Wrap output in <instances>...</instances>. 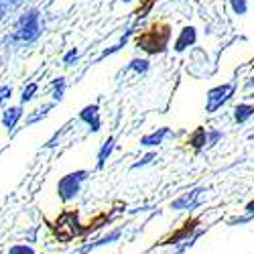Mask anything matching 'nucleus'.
I'll list each match as a JSON object with an SVG mask.
<instances>
[{"mask_svg":"<svg viewBox=\"0 0 254 254\" xmlns=\"http://www.w3.org/2000/svg\"><path fill=\"white\" fill-rule=\"evenodd\" d=\"M169 41H171V27L157 23L136 37V47L146 55H161L169 49Z\"/></svg>","mask_w":254,"mask_h":254,"instance_id":"f257e3e1","label":"nucleus"},{"mask_svg":"<svg viewBox=\"0 0 254 254\" xmlns=\"http://www.w3.org/2000/svg\"><path fill=\"white\" fill-rule=\"evenodd\" d=\"M41 31H43V27H41V12L37 8H31L25 14H20V18L16 20L12 39L20 41V43H33V41L39 39Z\"/></svg>","mask_w":254,"mask_h":254,"instance_id":"f03ea898","label":"nucleus"},{"mask_svg":"<svg viewBox=\"0 0 254 254\" xmlns=\"http://www.w3.org/2000/svg\"><path fill=\"white\" fill-rule=\"evenodd\" d=\"M90 177V171H86V169H79V171H71L67 175H63L57 183V195L63 203H67L71 199H75L81 191V185L83 181H86Z\"/></svg>","mask_w":254,"mask_h":254,"instance_id":"7ed1b4c3","label":"nucleus"},{"mask_svg":"<svg viewBox=\"0 0 254 254\" xmlns=\"http://www.w3.org/2000/svg\"><path fill=\"white\" fill-rule=\"evenodd\" d=\"M234 94H236V81H228V83H220L216 88H209L205 94V114H216L234 98Z\"/></svg>","mask_w":254,"mask_h":254,"instance_id":"20e7f679","label":"nucleus"},{"mask_svg":"<svg viewBox=\"0 0 254 254\" xmlns=\"http://www.w3.org/2000/svg\"><path fill=\"white\" fill-rule=\"evenodd\" d=\"M205 193V187H195L191 191L183 193L181 197H177L175 201H171V209L175 211H191L201 203V195Z\"/></svg>","mask_w":254,"mask_h":254,"instance_id":"39448f33","label":"nucleus"},{"mask_svg":"<svg viewBox=\"0 0 254 254\" xmlns=\"http://www.w3.org/2000/svg\"><path fill=\"white\" fill-rule=\"evenodd\" d=\"M79 120L88 124L90 132H100L102 128V118H100V106L98 104H90V106H83L81 112H79Z\"/></svg>","mask_w":254,"mask_h":254,"instance_id":"423d86ee","label":"nucleus"},{"mask_svg":"<svg viewBox=\"0 0 254 254\" xmlns=\"http://www.w3.org/2000/svg\"><path fill=\"white\" fill-rule=\"evenodd\" d=\"M197 43V29L195 27H183L179 31V37L175 39V43H173V49L177 53H183L187 51L189 47H193Z\"/></svg>","mask_w":254,"mask_h":254,"instance_id":"0eeeda50","label":"nucleus"},{"mask_svg":"<svg viewBox=\"0 0 254 254\" xmlns=\"http://www.w3.org/2000/svg\"><path fill=\"white\" fill-rule=\"evenodd\" d=\"M169 136H175L173 130L169 128V126H163V128H157V130H153L149 134H144L140 138V146H142V149H155V146L163 144V140L169 138Z\"/></svg>","mask_w":254,"mask_h":254,"instance_id":"6e6552de","label":"nucleus"},{"mask_svg":"<svg viewBox=\"0 0 254 254\" xmlns=\"http://www.w3.org/2000/svg\"><path fill=\"white\" fill-rule=\"evenodd\" d=\"M187 144L191 146L195 153L205 151V149H207V128H205V126H197V128H195L191 134H189Z\"/></svg>","mask_w":254,"mask_h":254,"instance_id":"1a4fd4ad","label":"nucleus"},{"mask_svg":"<svg viewBox=\"0 0 254 254\" xmlns=\"http://www.w3.org/2000/svg\"><path fill=\"white\" fill-rule=\"evenodd\" d=\"M114 144H116V138H114V136H108V138H106V140L100 144L98 163H96L98 169H104V165L108 163V159H110V155H112V151H114Z\"/></svg>","mask_w":254,"mask_h":254,"instance_id":"9d476101","label":"nucleus"},{"mask_svg":"<svg viewBox=\"0 0 254 254\" xmlns=\"http://www.w3.org/2000/svg\"><path fill=\"white\" fill-rule=\"evenodd\" d=\"M122 236V230H112L108 236H104V238H100L98 242H94V244H86L81 250H79V254H88V252H92V250H96V248H100V246H106V244H114L118 238Z\"/></svg>","mask_w":254,"mask_h":254,"instance_id":"9b49d317","label":"nucleus"},{"mask_svg":"<svg viewBox=\"0 0 254 254\" xmlns=\"http://www.w3.org/2000/svg\"><path fill=\"white\" fill-rule=\"evenodd\" d=\"M20 116H23V108H20V106H10V108H6L4 114H2V124H4V128L12 130L14 126L18 124Z\"/></svg>","mask_w":254,"mask_h":254,"instance_id":"f8f14e48","label":"nucleus"},{"mask_svg":"<svg viewBox=\"0 0 254 254\" xmlns=\"http://www.w3.org/2000/svg\"><path fill=\"white\" fill-rule=\"evenodd\" d=\"M252 116H254V106L252 104L242 102V104H238L236 108H234V120H236V124H246Z\"/></svg>","mask_w":254,"mask_h":254,"instance_id":"ddd939ff","label":"nucleus"},{"mask_svg":"<svg viewBox=\"0 0 254 254\" xmlns=\"http://www.w3.org/2000/svg\"><path fill=\"white\" fill-rule=\"evenodd\" d=\"M149 69H151V61L144 59V57H134V59H130V63L124 67V71H134L136 75H144Z\"/></svg>","mask_w":254,"mask_h":254,"instance_id":"4468645a","label":"nucleus"},{"mask_svg":"<svg viewBox=\"0 0 254 254\" xmlns=\"http://www.w3.org/2000/svg\"><path fill=\"white\" fill-rule=\"evenodd\" d=\"M134 33V29L130 27L128 31H126L122 37H120V41H118V43L116 45H112V47H108V49H104L102 53H100V57H98V61H102V59H106V57H110V55H114V53H118L126 43H128V39H130V35Z\"/></svg>","mask_w":254,"mask_h":254,"instance_id":"2eb2a0df","label":"nucleus"},{"mask_svg":"<svg viewBox=\"0 0 254 254\" xmlns=\"http://www.w3.org/2000/svg\"><path fill=\"white\" fill-rule=\"evenodd\" d=\"M51 90H53V100L55 102H61L63 100V94H65V77H55L51 81Z\"/></svg>","mask_w":254,"mask_h":254,"instance_id":"dca6fc26","label":"nucleus"},{"mask_svg":"<svg viewBox=\"0 0 254 254\" xmlns=\"http://www.w3.org/2000/svg\"><path fill=\"white\" fill-rule=\"evenodd\" d=\"M230 8L236 16H244L248 12V0H228Z\"/></svg>","mask_w":254,"mask_h":254,"instance_id":"f3484780","label":"nucleus"},{"mask_svg":"<svg viewBox=\"0 0 254 254\" xmlns=\"http://www.w3.org/2000/svg\"><path fill=\"white\" fill-rule=\"evenodd\" d=\"M222 138H224V132H220V130H216V128H207V149L216 146Z\"/></svg>","mask_w":254,"mask_h":254,"instance_id":"a211bd4d","label":"nucleus"},{"mask_svg":"<svg viewBox=\"0 0 254 254\" xmlns=\"http://www.w3.org/2000/svg\"><path fill=\"white\" fill-rule=\"evenodd\" d=\"M37 90H39V86H37V83H29V86H27V88L23 90V94H20V102H23V104L31 102V100L35 98Z\"/></svg>","mask_w":254,"mask_h":254,"instance_id":"6ab92c4d","label":"nucleus"},{"mask_svg":"<svg viewBox=\"0 0 254 254\" xmlns=\"http://www.w3.org/2000/svg\"><path fill=\"white\" fill-rule=\"evenodd\" d=\"M8 254H37V252H35V248L29 246V244H14V246H10Z\"/></svg>","mask_w":254,"mask_h":254,"instance_id":"aec40b11","label":"nucleus"},{"mask_svg":"<svg viewBox=\"0 0 254 254\" xmlns=\"http://www.w3.org/2000/svg\"><path fill=\"white\" fill-rule=\"evenodd\" d=\"M153 159H157V153H149V155H144L138 163H134L130 169H132V171H136V169H140V167H146V165H151L153 163Z\"/></svg>","mask_w":254,"mask_h":254,"instance_id":"412c9836","label":"nucleus"},{"mask_svg":"<svg viewBox=\"0 0 254 254\" xmlns=\"http://www.w3.org/2000/svg\"><path fill=\"white\" fill-rule=\"evenodd\" d=\"M77 57H79V51L73 47V49H69L65 55H63V63H65V65H73V63L77 61Z\"/></svg>","mask_w":254,"mask_h":254,"instance_id":"4be33fe9","label":"nucleus"},{"mask_svg":"<svg viewBox=\"0 0 254 254\" xmlns=\"http://www.w3.org/2000/svg\"><path fill=\"white\" fill-rule=\"evenodd\" d=\"M10 96H12V88L10 86H2V88H0V106H2Z\"/></svg>","mask_w":254,"mask_h":254,"instance_id":"5701e85b","label":"nucleus"},{"mask_svg":"<svg viewBox=\"0 0 254 254\" xmlns=\"http://www.w3.org/2000/svg\"><path fill=\"white\" fill-rule=\"evenodd\" d=\"M244 214L254 218V199H250V201L246 203V207H244Z\"/></svg>","mask_w":254,"mask_h":254,"instance_id":"b1692460","label":"nucleus"},{"mask_svg":"<svg viewBox=\"0 0 254 254\" xmlns=\"http://www.w3.org/2000/svg\"><path fill=\"white\" fill-rule=\"evenodd\" d=\"M250 88H254V77L250 81H246V90H250Z\"/></svg>","mask_w":254,"mask_h":254,"instance_id":"393cba45","label":"nucleus"},{"mask_svg":"<svg viewBox=\"0 0 254 254\" xmlns=\"http://www.w3.org/2000/svg\"><path fill=\"white\" fill-rule=\"evenodd\" d=\"M6 2H8L10 6H16V4H20V0H6Z\"/></svg>","mask_w":254,"mask_h":254,"instance_id":"a878e982","label":"nucleus"},{"mask_svg":"<svg viewBox=\"0 0 254 254\" xmlns=\"http://www.w3.org/2000/svg\"><path fill=\"white\" fill-rule=\"evenodd\" d=\"M2 2H4V0H0V16L4 14V6H2ZM6 4H8V2H6Z\"/></svg>","mask_w":254,"mask_h":254,"instance_id":"bb28decb","label":"nucleus"},{"mask_svg":"<svg viewBox=\"0 0 254 254\" xmlns=\"http://www.w3.org/2000/svg\"><path fill=\"white\" fill-rule=\"evenodd\" d=\"M122 2H132V0H122Z\"/></svg>","mask_w":254,"mask_h":254,"instance_id":"cd10ccee","label":"nucleus"}]
</instances>
